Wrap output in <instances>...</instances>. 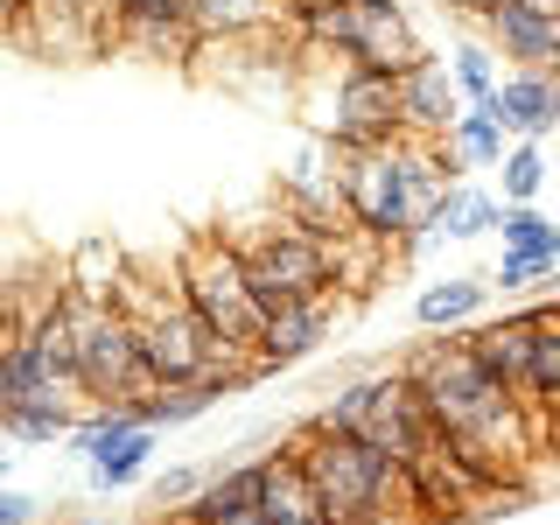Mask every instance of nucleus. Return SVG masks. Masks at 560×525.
Instances as JSON below:
<instances>
[{
  "label": "nucleus",
  "instance_id": "1",
  "mask_svg": "<svg viewBox=\"0 0 560 525\" xmlns=\"http://www.w3.org/2000/svg\"><path fill=\"white\" fill-rule=\"evenodd\" d=\"M407 378L420 385V399H428L434 434H448V442H483L498 455H525V448H533V442H525V413H533V407H525L518 393H504V385L477 364L469 343H448V337L420 343L407 358Z\"/></svg>",
  "mask_w": 560,
  "mask_h": 525
},
{
  "label": "nucleus",
  "instance_id": "2",
  "mask_svg": "<svg viewBox=\"0 0 560 525\" xmlns=\"http://www.w3.org/2000/svg\"><path fill=\"white\" fill-rule=\"evenodd\" d=\"M224 232V224H218ZM238 245V259H245V280H253V294H259V308H280V302H323V294H337V267H343V238H329V232H315V224H302L288 203L273 210V218H259V224H238V232H224Z\"/></svg>",
  "mask_w": 560,
  "mask_h": 525
},
{
  "label": "nucleus",
  "instance_id": "3",
  "mask_svg": "<svg viewBox=\"0 0 560 525\" xmlns=\"http://www.w3.org/2000/svg\"><path fill=\"white\" fill-rule=\"evenodd\" d=\"M294 469L308 477V490L329 504V518H350V512H393L407 518V469L393 455H378L364 434H337V428H308L288 442Z\"/></svg>",
  "mask_w": 560,
  "mask_h": 525
},
{
  "label": "nucleus",
  "instance_id": "4",
  "mask_svg": "<svg viewBox=\"0 0 560 525\" xmlns=\"http://www.w3.org/2000/svg\"><path fill=\"white\" fill-rule=\"evenodd\" d=\"M288 28L315 57L372 63V70H393V78L420 57V28L399 0H288Z\"/></svg>",
  "mask_w": 560,
  "mask_h": 525
},
{
  "label": "nucleus",
  "instance_id": "5",
  "mask_svg": "<svg viewBox=\"0 0 560 525\" xmlns=\"http://www.w3.org/2000/svg\"><path fill=\"white\" fill-rule=\"evenodd\" d=\"M175 294H183V308L197 315L218 343H238V350L259 343L267 308H259L253 280H245V259H238V245L224 232L183 238V253H175Z\"/></svg>",
  "mask_w": 560,
  "mask_h": 525
},
{
  "label": "nucleus",
  "instance_id": "6",
  "mask_svg": "<svg viewBox=\"0 0 560 525\" xmlns=\"http://www.w3.org/2000/svg\"><path fill=\"white\" fill-rule=\"evenodd\" d=\"M315 428L364 434V442H372L378 455H393L399 469L434 442V413H428V399H420V385L407 378V364H399V372H378V378L337 385V399H323Z\"/></svg>",
  "mask_w": 560,
  "mask_h": 525
},
{
  "label": "nucleus",
  "instance_id": "7",
  "mask_svg": "<svg viewBox=\"0 0 560 525\" xmlns=\"http://www.w3.org/2000/svg\"><path fill=\"white\" fill-rule=\"evenodd\" d=\"M63 308L78 323V385L92 407H113V399H140L148 393V364H140V337L133 315L119 308V294H70Z\"/></svg>",
  "mask_w": 560,
  "mask_h": 525
},
{
  "label": "nucleus",
  "instance_id": "8",
  "mask_svg": "<svg viewBox=\"0 0 560 525\" xmlns=\"http://www.w3.org/2000/svg\"><path fill=\"white\" fill-rule=\"evenodd\" d=\"M315 140L329 154H358V148H385L399 133V78L372 63H337V84H329L323 113H315Z\"/></svg>",
  "mask_w": 560,
  "mask_h": 525
},
{
  "label": "nucleus",
  "instance_id": "9",
  "mask_svg": "<svg viewBox=\"0 0 560 525\" xmlns=\"http://www.w3.org/2000/svg\"><path fill=\"white\" fill-rule=\"evenodd\" d=\"M337 189L343 210L364 238L393 245L413 238V197H407V140H385V148H358L337 154Z\"/></svg>",
  "mask_w": 560,
  "mask_h": 525
},
{
  "label": "nucleus",
  "instance_id": "10",
  "mask_svg": "<svg viewBox=\"0 0 560 525\" xmlns=\"http://www.w3.org/2000/svg\"><path fill=\"white\" fill-rule=\"evenodd\" d=\"M490 498H498V490H490L477 469L442 442V434H434V442L407 463V512L428 518V525H469Z\"/></svg>",
  "mask_w": 560,
  "mask_h": 525
},
{
  "label": "nucleus",
  "instance_id": "11",
  "mask_svg": "<svg viewBox=\"0 0 560 525\" xmlns=\"http://www.w3.org/2000/svg\"><path fill=\"white\" fill-rule=\"evenodd\" d=\"M105 35L119 49H133V57H154V63H189L203 43L183 0H105Z\"/></svg>",
  "mask_w": 560,
  "mask_h": 525
},
{
  "label": "nucleus",
  "instance_id": "12",
  "mask_svg": "<svg viewBox=\"0 0 560 525\" xmlns=\"http://www.w3.org/2000/svg\"><path fill=\"white\" fill-rule=\"evenodd\" d=\"M463 92H455V70L448 57L420 49V57L399 70V133L407 140H448V127L463 119Z\"/></svg>",
  "mask_w": 560,
  "mask_h": 525
},
{
  "label": "nucleus",
  "instance_id": "13",
  "mask_svg": "<svg viewBox=\"0 0 560 525\" xmlns=\"http://www.w3.org/2000/svg\"><path fill=\"white\" fill-rule=\"evenodd\" d=\"M477 22H483V35H490L498 57H512L518 70H553V78H560V22L539 14L533 0H490Z\"/></svg>",
  "mask_w": 560,
  "mask_h": 525
},
{
  "label": "nucleus",
  "instance_id": "14",
  "mask_svg": "<svg viewBox=\"0 0 560 525\" xmlns=\"http://www.w3.org/2000/svg\"><path fill=\"white\" fill-rule=\"evenodd\" d=\"M477 105H490V119H498L504 133L547 140L560 127V78L553 70H512V78H498V92L477 98Z\"/></svg>",
  "mask_w": 560,
  "mask_h": 525
},
{
  "label": "nucleus",
  "instance_id": "15",
  "mask_svg": "<svg viewBox=\"0 0 560 525\" xmlns=\"http://www.w3.org/2000/svg\"><path fill=\"white\" fill-rule=\"evenodd\" d=\"M323 337H329V294L323 302H280V308H267V323H259L253 364L259 372H288V364L315 358Z\"/></svg>",
  "mask_w": 560,
  "mask_h": 525
},
{
  "label": "nucleus",
  "instance_id": "16",
  "mask_svg": "<svg viewBox=\"0 0 560 525\" xmlns=\"http://www.w3.org/2000/svg\"><path fill=\"white\" fill-rule=\"evenodd\" d=\"M259 490H267V455L253 463H224L218 477H203V490L183 504V525H238L245 512H259Z\"/></svg>",
  "mask_w": 560,
  "mask_h": 525
},
{
  "label": "nucleus",
  "instance_id": "17",
  "mask_svg": "<svg viewBox=\"0 0 560 525\" xmlns=\"http://www.w3.org/2000/svg\"><path fill=\"white\" fill-rule=\"evenodd\" d=\"M463 343L477 350V364L504 385V393L525 399V385H533V308L498 315V323H477V337H463Z\"/></svg>",
  "mask_w": 560,
  "mask_h": 525
},
{
  "label": "nucleus",
  "instance_id": "18",
  "mask_svg": "<svg viewBox=\"0 0 560 525\" xmlns=\"http://www.w3.org/2000/svg\"><path fill=\"white\" fill-rule=\"evenodd\" d=\"M259 512H267V525H337V518H329V504L308 490V477L294 469L288 448L267 455V490H259Z\"/></svg>",
  "mask_w": 560,
  "mask_h": 525
},
{
  "label": "nucleus",
  "instance_id": "19",
  "mask_svg": "<svg viewBox=\"0 0 560 525\" xmlns=\"http://www.w3.org/2000/svg\"><path fill=\"white\" fill-rule=\"evenodd\" d=\"M533 413H560V302L533 308V385H525Z\"/></svg>",
  "mask_w": 560,
  "mask_h": 525
},
{
  "label": "nucleus",
  "instance_id": "20",
  "mask_svg": "<svg viewBox=\"0 0 560 525\" xmlns=\"http://www.w3.org/2000/svg\"><path fill=\"white\" fill-rule=\"evenodd\" d=\"M477 315H483V280L477 273H448V280H434V288H420V302H413L420 329H455V323H477Z\"/></svg>",
  "mask_w": 560,
  "mask_h": 525
},
{
  "label": "nucleus",
  "instance_id": "21",
  "mask_svg": "<svg viewBox=\"0 0 560 525\" xmlns=\"http://www.w3.org/2000/svg\"><path fill=\"white\" fill-rule=\"evenodd\" d=\"M197 35H259V28H288L280 0H183Z\"/></svg>",
  "mask_w": 560,
  "mask_h": 525
},
{
  "label": "nucleus",
  "instance_id": "22",
  "mask_svg": "<svg viewBox=\"0 0 560 525\" xmlns=\"http://www.w3.org/2000/svg\"><path fill=\"white\" fill-rule=\"evenodd\" d=\"M224 399V385L218 378H189V385H154V393H140V420L148 428H183V420H197L210 413Z\"/></svg>",
  "mask_w": 560,
  "mask_h": 525
},
{
  "label": "nucleus",
  "instance_id": "23",
  "mask_svg": "<svg viewBox=\"0 0 560 525\" xmlns=\"http://www.w3.org/2000/svg\"><path fill=\"white\" fill-rule=\"evenodd\" d=\"M442 148H448L463 168H498V162H504V127L490 119V105H463V119L448 127Z\"/></svg>",
  "mask_w": 560,
  "mask_h": 525
},
{
  "label": "nucleus",
  "instance_id": "24",
  "mask_svg": "<svg viewBox=\"0 0 560 525\" xmlns=\"http://www.w3.org/2000/svg\"><path fill=\"white\" fill-rule=\"evenodd\" d=\"M133 428H148V420H140V399H113V407H92V420H78V428H70V448H78L84 463H98V455L119 448Z\"/></svg>",
  "mask_w": 560,
  "mask_h": 525
},
{
  "label": "nucleus",
  "instance_id": "25",
  "mask_svg": "<svg viewBox=\"0 0 560 525\" xmlns=\"http://www.w3.org/2000/svg\"><path fill=\"white\" fill-rule=\"evenodd\" d=\"M154 434H162V428H133L119 448H105L98 463H92V483H98V490H127V483H140V477H148V455H154Z\"/></svg>",
  "mask_w": 560,
  "mask_h": 525
},
{
  "label": "nucleus",
  "instance_id": "26",
  "mask_svg": "<svg viewBox=\"0 0 560 525\" xmlns=\"http://www.w3.org/2000/svg\"><path fill=\"white\" fill-rule=\"evenodd\" d=\"M498 232H504L512 253H547V259H560V224L539 203H504V224H498Z\"/></svg>",
  "mask_w": 560,
  "mask_h": 525
},
{
  "label": "nucleus",
  "instance_id": "27",
  "mask_svg": "<svg viewBox=\"0 0 560 525\" xmlns=\"http://www.w3.org/2000/svg\"><path fill=\"white\" fill-rule=\"evenodd\" d=\"M504 203H533L539 189H547V154H539V140H518V148H504Z\"/></svg>",
  "mask_w": 560,
  "mask_h": 525
},
{
  "label": "nucleus",
  "instance_id": "28",
  "mask_svg": "<svg viewBox=\"0 0 560 525\" xmlns=\"http://www.w3.org/2000/svg\"><path fill=\"white\" fill-rule=\"evenodd\" d=\"M448 70H455V92H463L469 105L498 92V49H490V43H455L448 49Z\"/></svg>",
  "mask_w": 560,
  "mask_h": 525
},
{
  "label": "nucleus",
  "instance_id": "29",
  "mask_svg": "<svg viewBox=\"0 0 560 525\" xmlns=\"http://www.w3.org/2000/svg\"><path fill=\"white\" fill-rule=\"evenodd\" d=\"M70 428H78V407H14V413H0V434H14V442H57Z\"/></svg>",
  "mask_w": 560,
  "mask_h": 525
},
{
  "label": "nucleus",
  "instance_id": "30",
  "mask_svg": "<svg viewBox=\"0 0 560 525\" xmlns=\"http://www.w3.org/2000/svg\"><path fill=\"white\" fill-rule=\"evenodd\" d=\"M553 267H560V259H547V253H512V245H504V259H498V273H490V280L512 294V288H533V280H547Z\"/></svg>",
  "mask_w": 560,
  "mask_h": 525
},
{
  "label": "nucleus",
  "instance_id": "31",
  "mask_svg": "<svg viewBox=\"0 0 560 525\" xmlns=\"http://www.w3.org/2000/svg\"><path fill=\"white\" fill-rule=\"evenodd\" d=\"M498 224H504V197H477V189H469V203H463V224H455V238L498 232Z\"/></svg>",
  "mask_w": 560,
  "mask_h": 525
},
{
  "label": "nucleus",
  "instance_id": "32",
  "mask_svg": "<svg viewBox=\"0 0 560 525\" xmlns=\"http://www.w3.org/2000/svg\"><path fill=\"white\" fill-rule=\"evenodd\" d=\"M197 490H203L197 469H168V477H154V504H162V512H183Z\"/></svg>",
  "mask_w": 560,
  "mask_h": 525
},
{
  "label": "nucleus",
  "instance_id": "33",
  "mask_svg": "<svg viewBox=\"0 0 560 525\" xmlns=\"http://www.w3.org/2000/svg\"><path fill=\"white\" fill-rule=\"evenodd\" d=\"M0 525H35V498H28V490L0 483Z\"/></svg>",
  "mask_w": 560,
  "mask_h": 525
},
{
  "label": "nucleus",
  "instance_id": "34",
  "mask_svg": "<svg viewBox=\"0 0 560 525\" xmlns=\"http://www.w3.org/2000/svg\"><path fill=\"white\" fill-rule=\"evenodd\" d=\"M22 8H28V0H0V28H14V22H22Z\"/></svg>",
  "mask_w": 560,
  "mask_h": 525
},
{
  "label": "nucleus",
  "instance_id": "35",
  "mask_svg": "<svg viewBox=\"0 0 560 525\" xmlns=\"http://www.w3.org/2000/svg\"><path fill=\"white\" fill-rule=\"evenodd\" d=\"M0 483H8V448H0Z\"/></svg>",
  "mask_w": 560,
  "mask_h": 525
},
{
  "label": "nucleus",
  "instance_id": "36",
  "mask_svg": "<svg viewBox=\"0 0 560 525\" xmlns=\"http://www.w3.org/2000/svg\"><path fill=\"white\" fill-rule=\"evenodd\" d=\"M84 525H119V518H84Z\"/></svg>",
  "mask_w": 560,
  "mask_h": 525
},
{
  "label": "nucleus",
  "instance_id": "37",
  "mask_svg": "<svg viewBox=\"0 0 560 525\" xmlns=\"http://www.w3.org/2000/svg\"><path fill=\"white\" fill-rule=\"evenodd\" d=\"M469 8H477V14H483V8H490V0H469Z\"/></svg>",
  "mask_w": 560,
  "mask_h": 525
},
{
  "label": "nucleus",
  "instance_id": "38",
  "mask_svg": "<svg viewBox=\"0 0 560 525\" xmlns=\"http://www.w3.org/2000/svg\"><path fill=\"white\" fill-rule=\"evenodd\" d=\"M280 14H288V0H280Z\"/></svg>",
  "mask_w": 560,
  "mask_h": 525
},
{
  "label": "nucleus",
  "instance_id": "39",
  "mask_svg": "<svg viewBox=\"0 0 560 525\" xmlns=\"http://www.w3.org/2000/svg\"><path fill=\"white\" fill-rule=\"evenodd\" d=\"M92 8H105V0H92Z\"/></svg>",
  "mask_w": 560,
  "mask_h": 525
}]
</instances>
